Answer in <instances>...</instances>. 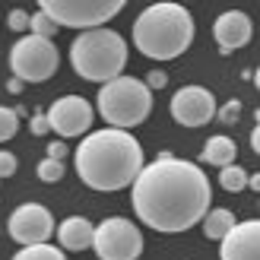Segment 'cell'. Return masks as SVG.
I'll return each mask as SVG.
<instances>
[{"mask_svg": "<svg viewBox=\"0 0 260 260\" xmlns=\"http://www.w3.org/2000/svg\"><path fill=\"white\" fill-rule=\"evenodd\" d=\"M48 127L60 137H83L92 127V105L83 95H63L48 108Z\"/></svg>", "mask_w": 260, "mask_h": 260, "instance_id": "11", "label": "cell"}, {"mask_svg": "<svg viewBox=\"0 0 260 260\" xmlns=\"http://www.w3.org/2000/svg\"><path fill=\"white\" fill-rule=\"evenodd\" d=\"M222 260H260V222L257 219H244L229 229L219 248Z\"/></svg>", "mask_w": 260, "mask_h": 260, "instance_id": "12", "label": "cell"}, {"mask_svg": "<svg viewBox=\"0 0 260 260\" xmlns=\"http://www.w3.org/2000/svg\"><path fill=\"white\" fill-rule=\"evenodd\" d=\"M73 70L89 83H111L127 67V42L114 29H89L80 32L70 45Z\"/></svg>", "mask_w": 260, "mask_h": 260, "instance_id": "4", "label": "cell"}, {"mask_svg": "<svg viewBox=\"0 0 260 260\" xmlns=\"http://www.w3.org/2000/svg\"><path fill=\"white\" fill-rule=\"evenodd\" d=\"M248 187L251 190H260V175H248Z\"/></svg>", "mask_w": 260, "mask_h": 260, "instance_id": "30", "label": "cell"}, {"mask_svg": "<svg viewBox=\"0 0 260 260\" xmlns=\"http://www.w3.org/2000/svg\"><path fill=\"white\" fill-rule=\"evenodd\" d=\"M13 260H67V257L54 244H32V248H22Z\"/></svg>", "mask_w": 260, "mask_h": 260, "instance_id": "18", "label": "cell"}, {"mask_svg": "<svg viewBox=\"0 0 260 260\" xmlns=\"http://www.w3.org/2000/svg\"><path fill=\"white\" fill-rule=\"evenodd\" d=\"M63 155H67V146H63V143H51V146H48V159H63Z\"/></svg>", "mask_w": 260, "mask_h": 260, "instance_id": "27", "label": "cell"}, {"mask_svg": "<svg viewBox=\"0 0 260 260\" xmlns=\"http://www.w3.org/2000/svg\"><path fill=\"white\" fill-rule=\"evenodd\" d=\"M29 29H32V35H38V38H48V42L57 35V25L51 22V19L45 16V13H42V10H38L35 16H29Z\"/></svg>", "mask_w": 260, "mask_h": 260, "instance_id": "19", "label": "cell"}, {"mask_svg": "<svg viewBox=\"0 0 260 260\" xmlns=\"http://www.w3.org/2000/svg\"><path fill=\"white\" fill-rule=\"evenodd\" d=\"M168 83V76L162 73V70H152L149 76H146V89H149V92H152V89H162Z\"/></svg>", "mask_w": 260, "mask_h": 260, "instance_id": "25", "label": "cell"}, {"mask_svg": "<svg viewBox=\"0 0 260 260\" xmlns=\"http://www.w3.org/2000/svg\"><path fill=\"white\" fill-rule=\"evenodd\" d=\"M193 42V16L181 4H152L134 22V45L152 60H175Z\"/></svg>", "mask_w": 260, "mask_h": 260, "instance_id": "3", "label": "cell"}, {"mask_svg": "<svg viewBox=\"0 0 260 260\" xmlns=\"http://www.w3.org/2000/svg\"><path fill=\"white\" fill-rule=\"evenodd\" d=\"M251 35H254V25H251V16L248 13H241V10H225L222 16H216L213 22V38L219 42V48L225 51H238L251 42Z\"/></svg>", "mask_w": 260, "mask_h": 260, "instance_id": "13", "label": "cell"}, {"mask_svg": "<svg viewBox=\"0 0 260 260\" xmlns=\"http://www.w3.org/2000/svg\"><path fill=\"white\" fill-rule=\"evenodd\" d=\"M7 229H10V238L19 241L22 248L48 244V238L54 235V216H51V210L42 203H22V206L13 210Z\"/></svg>", "mask_w": 260, "mask_h": 260, "instance_id": "9", "label": "cell"}, {"mask_svg": "<svg viewBox=\"0 0 260 260\" xmlns=\"http://www.w3.org/2000/svg\"><path fill=\"white\" fill-rule=\"evenodd\" d=\"M29 127H32V134H35V137H45L48 130H51V127H48V118H45V114H35Z\"/></svg>", "mask_w": 260, "mask_h": 260, "instance_id": "26", "label": "cell"}, {"mask_svg": "<svg viewBox=\"0 0 260 260\" xmlns=\"http://www.w3.org/2000/svg\"><path fill=\"white\" fill-rule=\"evenodd\" d=\"M95 102H99V114L114 130L137 127V124L146 121L149 111H152V92L137 76H118V80L105 83L99 89Z\"/></svg>", "mask_w": 260, "mask_h": 260, "instance_id": "5", "label": "cell"}, {"mask_svg": "<svg viewBox=\"0 0 260 260\" xmlns=\"http://www.w3.org/2000/svg\"><path fill=\"white\" fill-rule=\"evenodd\" d=\"M16 155L7 152V149H0V178H10V175H16Z\"/></svg>", "mask_w": 260, "mask_h": 260, "instance_id": "23", "label": "cell"}, {"mask_svg": "<svg viewBox=\"0 0 260 260\" xmlns=\"http://www.w3.org/2000/svg\"><path fill=\"white\" fill-rule=\"evenodd\" d=\"M219 184L229 193H238V190L248 187V172L241 165H225V168H219Z\"/></svg>", "mask_w": 260, "mask_h": 260, "instance_id": "17", "label": "cell"}, {"mask_svg": "<svg viewBox=\"0 0 260 260\" xmlns=\"http://www.w3.org/2000/svg\"><path fill=\"white\" fill-rule=\"evenodd\" d=\"M130 203L143 225L165 235L187 232L210 213L213 187L200 165L162 152L155 162L143 165L130 184Z\"/></svg>", "mask_w": 260, "mask_h": 260, "instance_id": "1", "label": "cell"}, {"mask_svg": "<svg viewBox=\"0 0 260 260\" xmlns=\"http://www.w3.org/2000/svg\"><path fill=\"white\" fill-rule=\"evenodd\" d=\"M22 86H25V83H19V80H16V76H13V80L7 83V89H10V92H13V95H16V92H22Z\"/></svg>", "mask_w": 260, "mask_h": 260, "instance_id": "29", "label": "cell"}, {"mask_svg": "<svg viewBox=\"0 0 260 260\" xmlns=\"http://www.w3.org/2000/svg\"><path fill=\"white\" fill-rule=\"evenodd\" d=\"M92 232L95 225L86 216H70L57 225V241L63 251H86V248H92Z\"/></svg>", "mask_w": 260, "mask_h": 260, "instance_id": "14", "label": "cell"}, {"mask_svg": "<svg viewBox=\"0 0 260 260\" xmlns=\"http://www.w3.org/2000/svg\"><path fill=\"white\" fill-rule=\"evenodd\" d=\"M203 162H210L216 168H225V165H235V155H238V146H235V140L232 137H210L206 140V146H203Z\"/></svg>", "mask_w": 260, "mask_h": 260, "instance_id": "15", "label": "cell"}, {"mask_svg": "<svg viewBox=\"0 0 260 260\" xmlns=\"http://www.w3.org/2000/svg\"><path fill=\"white\" fill-rule=\"evenodd\" d=\"M7 25H10L13 32H25V29H29V13H25V10H13Z\"/></svg>", "mask_w": 260, "mask_h": 260, "instance_id": "24", "label": "cell"}, {"mask_svg": "<svg viewBox=\"0 0 260 260\" xmlns=\"http://www.w3.org/2000/svg\"><path fill=\"white\" fill-rule=\"evenodd\" d=\"M76 175L92 190H121L130 187L143 168V146L130 130H92L76 146Z\"/></svg>", "mask_w": 260, "mask_h": 260, "instance_id": "2", "label": "cell"}, {"mask_svg": "<svg viewBox=\"0 0 260 260\" xmlns=\"http://www.w3.org/2000/svg\"><path fill=\"white\" fill-rule=\"evenodd\" d=\"M251 149H254V152H260V127H254V130H251Z\"/></svg>", "mask_w": 260, "mask_h": 260, "instance_id": "28", "label": "cell"}, {"mask_svg": "<svg viewBox=\"0 0 260 260\" xmlns=\"http://www.w3.org/2000/svg\"><path fill=\"white\" fill-rule=\"evenodd\" d=\"M172 118L181 127H203L216 118V99L206 86H181L172 95Z\"/></svg>", "mask_w": 260, "mask_h": 260, "instance_id": "10", "label": "cell"}, {"mask_svg": "<svg viewBox=\"0 0 260 260\" xmlns=\"http://www.w3.org/2000/svg\"><path fill=\"white\" fill-rule=\"evenodd\" d=\"M38 178H42L45 184H57V181L63 178V162H57V159H42V162H38Z\"/></svg>", "mask_w": 260, "mask_h": 260, "instance_id": "21", "label": "cell"}, {"mask_svg": "<svg viewBox=\"0 0 260 260\" xmlns=\"http://www.w3.org/2000/svg\"><path fill=\"white\" fill-rule=\"evenodd\" d=\"M241 118V102L238 99H232V102H225L222 108H219V121L222 124H235Z\"/></svg>", "mask_w": 260, "mask_h": 260, "instance_id": "22", "label": "cell"}, {"mask_svg": "<svg viewBox=\"0 0 260 260\" xmlns=\"http://www.w3.org/2000/svg\"><path fill=\"white\" fill-rule=\"evenodd\" d=\"M92 251L99 260H137L143 254V232L124 216H108L92 232Z\"/></svg>", "mask_w": 260, "mask_h": 260, "instance_id": "8", "label": "cell"}, {"mask_svg": "<svg viewBox=\"0 0 260 260\" xmlns=\"http://www.w3.org/2000/svg\"><path fill=\"white\" fill-rule=\"evenodd\" d=\"M16 130H19V118H16V111L0 105V143L13 140V137H16Z\"/></svg>", "mask_w": 260, "mask_h": 260, "instance_id": "20", "label": "cell"}, {"mask_svg": "<svg viewBox=\"0 0 260 260\" xmlns=\"http://www.w3.org/2000/svg\"><path fill=\"white\" fill-rule=\"evenodd\" d=\"M60 54L54 42L38 35H22L16 45L10 48V70L19 83H45L57 73Z\"/></svg>", "mask_w": 260, "mask_h": 260, "instance_id": "7", "label": "cell"}, {"mask_svg": "<svg viewBox=\"0 0 260 260\" xmlns=\"http://www.w3.org/2000/svg\"><path fill=\"white\" fill-rule=\"evenodd\" d=\"M38 10L45 13L60 29V25H70V29H102L111 16H118L124 10V0H42Z\"/></svg>", "mask_w": 260, "mask_h": 260, "instance_id": "6", "label": "cell"}, {"mask_svg": "<svg viewBox=\"0 0 260 260\" xmlns=\"http://www.w3.org/2000/svg\"><path fill=\"white\" fill-rule=\"evenodd\" d=\"M200 222H203V235L210 241H222L229 235V229L235 225V216H232V210H222V206H219V210L206 213Z\"/></svg>", "mask_w": 260, "mask_h": 260, "instance_id": "16", "label": "cell"}]
</instances>
